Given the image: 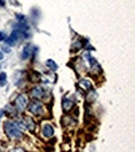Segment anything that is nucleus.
<instances>
[{
    "instance_id": "19",
    "label": "nucleus",
    "mask_w": 135,
    "mask_h": 152,
    "mask_svg": "<svg viewBox=\"0 0 135 152\" xmlns=\"http://www.w3.org/2000/svg\"><path fill=\"white\" fill-rule=\"evenodd\" d=\"M3 59H4V54H3L1 50H0V61H3Z\"/></svg>"
},
{
    "instance_id": "4",
    "label": "nucleus",
    "mask_w": 135,
    "mask_h": 152,
    "mask_svg": "<svg viewBox=\"0 0 135 152\" xmlns=\"http://www.w3.org/2000/svg\"><path fill=\"white\" fill-rule=\"evenodd\" d=\"M27 107H28V110L30 111V113H33V115H35V116H41L44 113V106L38 100L31 101L30 104H28Z\"/></svg>"
},
{
    "instance_id": "16",
    "label": "nucleus",
    "mask_w": 135,
    "mask_h": 152,
    "mask_svg": "<svg viewBox=\"0 0 135 152\" xmlns=\"http://www.w3.org/2000/svg\"><path fill=\"white\" fill-rule=\"evenodd\" d=\"M4 40H5V34L3 33L1 30H0V42H1V41H4Z\"/></svg>"
},
{
    "instance_id": "8",
    "label": "nucleus",
    "mask_w": 135,
    "mask_h": 152,
    "mask_svg": "<svg viewBox=\"0 0 135 152\" xmlns=\"http://www.w3.org/2000/svg\"><path fill=\"white\" fill-rule=\"evenodd\" d=\"M41 134L45 138H50V137H53L54 136V127L51 125L49 124H45L43 126V129H41Z\"/></svg>"
},
{
    "instance_id": "7",
    "label": "nucleus",
    "mask_w": 135,
    "mask_h": 152,
    "mask_svg": "<svg viewBox=\"0 0 135 152\" xmlns=\"http://www.w3.org/2000/svg\"><path fill=\"white\" fill-rule=\"evenodd\" d=\"M30 95H31V97H34L35 100H41L45 97V90L41 86H34L31 88Z\"/></svg>"
},
{
    "instance_id": "5",
    "label": "nucleus",
    "mask_w": 135,
    "mask_h": 152,
    "mask_svg": "<svg viewBox=\"0 0 135 152\" xmlns=\"http://www.w3.org/2000/svg\"><path fill=\"white\" fill-rule=\"evenodd\" d=\"M21 39H24L23 34L20 33V31H18L16 29H14V30L11 31V34L9 35V37L6 39V45H9V46H15Z\"/></svg>"
},
{
    "instance_id": "12",
    "label": "nucleus",
    "mask_w": 135,
    "mask_h": 152,
    "mask_svg": "<svg viewBox=\"0 0 135 152\" xmlns=\"http://www.w3.org/2000/svg\"><path fill=\"white\" fill-rule=\"evenodd\" d=\"M46 66L49 67V70H51V71H56L58 70V64L53 59H48L46 60Z\"/></svg>"
},
{
    "instance_id": "14",
    "label": "nucleus",
    "mask_w": 135,
    "mask_h": 152,
    "mask_svg": "<svg viewBox=\"0 0 135 152\" xmlns=\"http://www.w3.org/2000/svg\"><path fill=\"white\" fill-rule=\"evenodd\" d=\"M83 46H84V44H83L81 41H76L75 44H73V46H72V51L74 53V51H76V50L81 49Z\"/></svg>"
},
{
    "instance_id": "9",
    "label": "nucleus",
    "mask_w": 135,
    "mask_h": 152,
    "mask_svg": "<svg viewBox=\"0 0 135 152\" xmlns=\"http://www.w3.org/2000/svg\"><path fill=\"white\" fill-rule=\"evenodd\" d=\"M34 50H31V45H27V46H25L23 49V51H21V55H20L21 60H29L31 58V53H33Z\"/></svg>"
},
{
    "instance_id": "10",
    "label": "nucleus",
    "mask_w": 135,
    "mask_h": 152,
    "mask_svg": "<svg viewBox=\"0 0 135 152\" xmlns=\"http://www.w3.org/2000/svg\"><path fill=\"white\" fill-rule=\"evenodd\" d=\"M79 87L83 88V90H85V91H90L91 90V82H90L88 79H81L79 81Z\"/></svg>"
},
{
    "instance_id": "3",
    "label": "nucleus",
    "mask_w": 135,
    "mask_h": 152,
    "mask_svg": "<svg viewBox=\"0 0 135 152\" xmlns=\"http://www.w3.org/2000/svg\"><path fill=\"white\" fill-rule=\"evenodd\" d=\"M29 104V99L25 94H20L18 95L16 99H15V110L16 112H23L25 109H27V106Z\"/></svg>"
},
{
    "instance_id": "2",
    "label": "nucleus",
    "mask_w": 135,
    "mask_h": 152,
    "mask_svg": "<svg viewBox=\"0 0 135 152\" xmlns=\"http://www.w3.org/2000/svg\"><path fill=\"white\" fill-rule=\"evenodd\" d=\"M15 124L21 131H35V127H36L35 121L29 116L19 117L15 121Z\"/></svg>"
},
{
    "instance_id": "11",
    "label": "nucleus",
    "mask_w": 135,
    "mask_h": 152,
    "mask_svg": "<svg viewBox=\"0 0 135 152\" xmlns=\"http://www.w3.org/2000/svg\"><path fill=\"white\" fill-rule=\"evenodd\" d=\"M4 113H6L8 116L13 117V116H15V113H16V110H15V107H13L11 105H8L5 107V110H4Z\"/></svg>"
},
{
    "instance_id": "17",
    "label": "nucleus",
    "mask_w": 135,
    "mask_h": 152,
    "mask_svg": "<svg viewBox=\"0 0 135 152\" xmlns=\"http://www.w3.org/2000/svg\"><path fill=\"white\" fill-rule=\"evenodd\" d=\"M11 152H27V151L23 150V148H14V150H13Z\"/></svg>"
},
{
    "instance_id": "13",
    "label": "nucleus",
    "mask_w": 135,
    "mask_h": 152,
    "mask_svg": "<svg viewBox=\"0 0 135 152\" xmlns=\"http://www.w3.org/2000/svg\"><path fill=\"white\" fill-rule=\"evenodd\" d=\"M8 76H6V74L5 72H0V87H3V86H5L6 84H8Z\"/></svg>"
},
{
    "instance_id": "15",
    "label": "nucleus",
    "mask_w": 135,
    "mask_h": 152,
    "mask_svg": "<svg viewBox=\"0 0 135 152\" xmlns=\"http://www.w3.org/2000/svg\"><path fill=\"white\" fill-rule=\"evenodd\" d=\"M1 50H4V53H10L11 50H10V46L9 45H6V44H4V45L1 46Z\"/></svg>"
},
{
    "instance_id": "1",
    "label": "nucleus",
    "mask_w": 135,
    "mask_h": 152,
    "mask_svg": "<svg viewBox=\"0 0 135 152\" xmlns=\"http://www.w3.org/2000/svg\"><path fill=\"white\" fill-rule=\"evenodd\" d=\"M4 130H5L6 136L11 138V140H20L23 137L21 130L16 126L15 121H6L4 124Z\"/></svg>"
},
{
    "instance_id": "18",
    "label": "nucleus",
    "mask_w": 135,
    "mask_h": 152,
    "mask_svg": "<svg viewBox=\"0 0 135 152\" xmlns=\"http://www.w3.org/2000/svg\"><path fill=\"white\" fill-rule=\"evenodd\" d=\"M6 4V0H0V8H4Z\"/></svg>"
},
{
    "instance_id": "6",
    "label": "nucleus",
    "mask_w": 135,
    "mask_h": 152,
    "mask_svg": "<svg viewBox=\"0 0 135 152\" xmlns=\"http://www.w3.org/2000/svg\"><path fill=\"white\" fill-rule=\"evenodd\" d=\"M74 106H75V100L73 97H70L69 95H66V96L63 97V100H61V107H63V110L65 112L72 111L74 109Z\"/></svg>"
}]
</instances>
